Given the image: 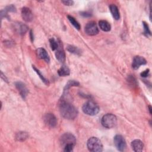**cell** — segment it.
<instances>
[{
	"mask_svg": "<svg viewBox=\"0 0 152 152\" xmlns=\"http://www.w3.org/2000/svg\"><path fill=\"white\" fill-rule=\"evenodd\" d=\"M59 107L61 115L66 119H74L77 116L78 110L77 108L64 98L61 100Z\"/></svg>",
	"mask_w": 152,
	"mask_h": 152,
	"instance_id": "6da1fadb",
	"label": "cell"
},
{
	"mask_svg": "<svg viewBox=\"0 0 152 152\" xmlns=\"http://www.w3.org/2000/svg\"><path fill=\"white\" fill-rule=\"evenodd\" d=\"M82 110L83 112L87 115L94 116L99 112L100 108L96 103L92 100H89L84 104Z\"/></svg>",
	"mask_w": 152,
	"mask_h": 152,
	"instance_id": "7a4b0ae2",
	"label": "cell"
},
{
	"mask_svg": "<svg viewBox=\"0 0 152 152\" xmlns=\"http://www.w3.org/2000/svg\"><path fill=\"white\" fill-rule=\"evenodd\" d=\"M87 146L89 151L100 152L103 150V145L101 141L97 137H91L87 142Z\"/></svg>",
	"mask_w": 152,
	"mask_h": 152,
	"instance_id": "3957f363",
	"label": "cell"
},
{
	"mask_svg": "<svg viewBox=\"0 0 152 152\" xmlns=\"http://www.w3.org/2000/svg\"><path fill=\"white\" fill-rule=\"evenodd\" d=\"M102 125L106 128H112L116 126L117 124V118L116 116L112 113L104 115L101 121Z\"/></svg>",
	"mask_w": 152,
	"mask_h": 152,
	"instance_id": "277c9868",
	"label": "cell"
},
{
	"mask_svg": "<svg viewBox=\"0 0 152 152\" xmlns=\"http://www.w3.org/2000/svg\"><path fill=\"white\" fill-rule=\"evenodd\" d=\"M60 142L63 147L67 145H73L75 146L76 144V138L71 133L66 132L61 137Z\"/></svg>",
	"mask_w": 152,
	"mask_h": 152,
	"instance_id": "5b68a950",
	"label": "cell"
},
{
	"mask_svg": "<svg viewBox=\"0 0 152 152\" xmlns=\"http://www.w3.org/2000/svg\"><path fill=\"white\" fill-rule=\"evenodd\" d=\"M114 144L119 151H124L126 147V143L125 138L121 135H116L113 138Z\"/></svg>",
	"mask_w": 152,
	"mask_h": 152,
	"instance_id": "8992f818",
	"label": "cell"
},
{
	"mask_svg": "<svg viewBox=\"0 0 152 152\" xmlns=\"http://www.w3.org/2000/svg\"><path fill=\"white\" fill-rule=\"evenodd\" d=\"M85 32L89 36H94L99 33V28L94 21H90L87 23L84 28Z\"/></svg>",
	"mask_w": 152,
	"mask_h": 152,
	"instance_id": "52a82bcc",
	"label": "cell"
},
{
	"mask_svg": "<svg viewBox=\"0 0 152 152\" xmlns=\"http://www.w3.org/2000/svg\"><path fill=\"white\" fill-rule=\"evenodd\" d=\"M45 124L50 128H55L57 125V118L53 113H46L43 116Z\"/></svg>",
	"mask_w": 152,
	"mask_h": 152,
	"instance_id": "ba28073f",
	"label": "cell"
},
{
	"mask_svg": "<svg viewBox=\"0 0 152 152\" xmlns=\"http://www.w3.org/2000/svg\"><path fill=\"white\" fill-rule=\"evenodd\" d=\"M15 87L23 99H25L28 93V90L24 83L21 81H17L15 83Z\"/></svg>",
	"mask_w": 152,
	"mask_h": 152,
	"instance_id": "9c48e42d",
	"label": "cell"
},
{
	"mask_svg": "<svg viewBox=\"0 0 152 152\" xmlns=\"http://www.w3.org/2000/svg\"><path fill=\"white\" fill-rule=\"evenodd\" d=\"M146 64L147 61L144 58L141 56H135L132 61V67L134 69H138L140 66L145 65Z\"/></svg>",
	"mask_w": 152,
	"mask_h": 152,
	"instance_id": "30bf717a",
	"label": "cell"
},
{
	"mask_svg": "<svg viewBox=\"0 0 152 152\" xmlns=\"http://www.w3.org/2000/svg\"><path fill=\"white\" fill-rule=\"evenodd\" d=\"M13 26L14 30L20 35L24 34L28 30V26L26 24L21 22L15 23H14Z\"/></svg>",
	"mask_w": 152,
	"mask_h": 152,
	"instance_id": "8fae6325",
	"label": "cell"
},
{
	"mask_svg": "<svg viewBox=\"0 0 152 152\" xmlns=\"http://www.w3.org/2000/svg\"><path fill=\"white\" fill-rule=\"evenodd\" d=\"M21 17L26 22H30L33 19V14L31 10L27 7H23L21 9Z\"/></svg>",
	"mask_w": 152,
	"mask_h": 152,
	"instance_id": "7c38bea8",
	"label": "cell"
},
{
	"mask_svg": "<svg viewBox=\"0 0 152 152\" xmlns=\"http://www.w3.org/2000/svg\"><path fill=\"white\" fill-rule=\"evenodd\" d=\"M55 57H56V59L60 62H64L65 61V59H66L65 53V51L64 50L62 47L61 46V42H59V46L55 52Z\"/></svg>",
	"mask_w": 152,
	"mask_h": 152,
	"instance_id": "4fadbf2b",
	"label": "cell"
},
{
	"mask_svg": "<svg viewBox=\"0 0 152 152\" xmlns=\"http://www.w3.org/2000/svg\"><path fill=\"white\" fill-rule=\"evenodd\" d=\"M36 54L39 58L43 59L46 62H49L50 58L47 51L43 48H39L36 50Z\"/></svg>",
	"mask_w": 152,
	"mask_h": 152,
	"instance_id": "5bb4252c",
	"label": "cell"
},
{
	"mask_svg": "<svg viewBox=\"0 0 152 152\" xmlns=\"http://www.w3.org/2000/svg\"><path fill=\"white\" fill-rule=\"evenodd\" d=\"M131 147L134 151H141L144 147L142 142L140 140H135L131 142Z\"/></svg>",
	"mask_w": 152,
	"mask_h": 152,
	"instance_id": "9a60e30c",
	"label": "cell"
},
{
	"mask_svg": "<svg viewBox=\"0 0 152 152\" xmlns=\"http://www.w3.org/2000/svg\"><path fill=\"white\" fill-rule=\"evenodd\" d=\"M109 8L113 18L116 20H118L120 18V13L118 7L115 4H110Z\"/></svg>",
	"mask_w": 152,
	"mask_h": 152,
	"instance_id": "2e32d148",
	"label": "cell"
},
{
	"mask_svg": "<svg viewBox=\"0 0 152 152\" xmlns=\"http://www.w3.org/2000/svg\"><path fill=\"white\" fill-rule=\"evenodd\" d=\"M99 26L100 29L104 31H109L111 29V26L109 23L106 20H100L99 21Z\"/></svg>",
	"mask_w": 152,
	"mask_h": 152,
	"instance_id": "e0dca14e",
	"label": "cell"
},
{
	"mask_svg": "<svg viewBox=\"0 0 152 152\" xmlns=\"http://www.w3.org/2000/svg\"><path fill=\"white\" fill-rule=\"evenodd\" d=\"M58 74L61 77H65V76H67V75H69L70 70H69V68L66 65H63L58 69Z\"/></svg>",
	"mask_w": 152,
	"mask_h": 152,
	"instance_id": "ac0fdd59",
	"label": "cell"
},
{
	"mask_svg": "<svg viewBox=\"0 0 152 152\" xmlns=\"http://www.w3.org/2000/svg\"><path fill=\"white\" fill-rule=\"evenodd\" d=\"M28 137V134L27 132L24 131H20L16 134L15 139L18 141H24Z\"/></svg>",
	"mask_w": 152,
	"mask_h": 152,
	"instance_id": "d6986e66",
	"label": "cell"
},
{
	"mask_svg": "<svg viewBox=\"0 0 152 152\" xmlns=\"http://www.w3.org/2000/svg\"><path fill=\"white\" fill-rule=\"evenodd\" d=\"M80 83L75 80H69L68 81V83L66 84L64 89V92H68V90L72 87H75V86H79Z\"/></svg>",
	"mask_w": 152,
	"mask_h": 152,
	"instance_id": "ffe728a7",
	"label": "cell"
},
{
	"mask_svg": "<svg viewBox=\"0 0 152 152\" xmlns=\"http://www.w3.org/2000/svg\"><path fill=\"white\" fill-rule=\"evenodd\" d=\"M66 49H67V50L70 53L77 55H80L81 53V50L78 48L74 46L73 45H68Z\"/></svg>",
	"mask_w": 152,
	"mask_h": 152,
	"instance_id": "44dd1931",
	"label": "cell"
},
{
	"mask_svg": "<svg viewBox=\"0 0 152 152\" xmlns=\"http://www.w3.org/2000/svg\"><path fill=\"white\" fill-rule=\"evenodd\" d=\"M67 18L69 20V21L70 22V23L76 28L78 30H79L81 28V26H80V24H79V23L71 15H68L67 16Z\"/></svg>",
	"mask_w": 152,
	"mask_h": 152,
	"instance_id": "7402d4cb",
	"label": "cell"
},
{
	"mask_svg": "<svg viewBox=\"0 0 152 152\" xmlns=\"http://www.w3.org/2000/svg\"><path fill=\"white\" fill-rule=\"evenodd\" d=\"M32 68H33V69L34 70V71L37 73V74L38 75V76H39V77H40V78L42 80V81L45 84L48 85L49 83L48 80H47V79L42 74V73L40 72V71H39V69H38L37 68H36V66H34V65L32 66Z\"/></svg>",
	"mask_w": 152,
	"mask_h": 152,
	"instance_id": "603a6c76",
	"label": "cell"
},
{
	"mask_svg": "<svg viewBox=\"0 0 152 152\" xmlns=\"http://www.w3.org/2000/svg\"><path fill=\"white\" fill-rule=\"evenodd\" d=\"M49 43H50V48L52 50H56L59 45V42L56 41L53 37H52L49 39Z\"/></svg>",
	"mask_w": 152,
	"mask_h": 152,
	"instance_id": "cb8c5ba5",
	"label": "cell"
},
{
	"mask_svg": "<svg viewBox=\"0 0 152 152\" xmlns=\"http://www.w3.org/2000/svg\"><path fill=\"white\" fill-rule=\"evenodd\" d=\"M142 26L144 27V33L143 34L146 36H150L151 35V31L149 28V26L145 21H142Z\"/></svg>",
	"mask_w": 152,
	"mask_h": 152,
	"instance_id": "d4e9b609",
	"label": "cell"
},
{
	"mask_svg": "<svg viewBox=\"0 0 152 152\" xmlns=\"http://www.w3.org/2000/svg\"><path fill=\"white\" fill-rule=\"evenodd\" d=\"M128 82L132 86H137V81L135 78L132 76H129L128 77Z\"/></svg>",
	"mask_w": 152,
	"mask_h": 152,
	"instance_id": "484cf974",
	"label": "cell"
},
{
	"mask_svg": "<svg viewBox=\"0 0 152 152\" xmlns=\"http://www.w3.org/2000/svg\"><path fill=\"white\" fill-rule=\"evenodd\" d=\"M74 145H67L64 147V151H67V152H70L73 150Z\"/></svg>",
	"mask_w": 152,
	"mask_h": 152,
	"instance_id": "4316f807",
	"label": "cell"
},
{
	"mask_svg": "<svg viewBox=\"0 0 152 152\" xmlns=\"http://www.w3.org/2000/svg\"><path fill=\"white\" fill-rule=\"evenodd\" d=\"M62 3H63L66 6H71L74 4V2L73 1H71V0H63L61 1Z\"/></svg>",
	"mask_w": 152,
	"mask_h": 152,
	"instance_id": "83f0119b",
	"label": "cell"
},
{
	"mask_svg": "<svg viewBox=\"0 0 152 152\" xmlns=\"http://www.w3.org/2000/svg\"><path fill=\"white\" fill-rule=\"evenodd\" d=\"M150 75V69H147L145 71H142V72H141L140 75L142 77H147L148 75Z\"/></svg>",
	"mask_w": 152,
	"mask_h": 152,
	"instance_id": "f1b7e54d",
	"label": "cell"
},
{
	"mask_svg": "<svg viewBox=\"0 0 152 152\" xmlns=\"http://www.w3.org/2000/svg\"><path fill=\"white\" fill-rule=\"evenodd\" d=\"M80 15L84 17H89L91 16V14L88 11H83L80 12Z\"/></svg>",
	"mask_w": 152,
	"mask_h": 152,
	"instance_id": "f546056e",
	"label": "cell"
},
{
	"mask_svg": "<svg viewBox=\"0 0 152 152\" xmlns=\"http://www.w3.org/2000/svg\"><path fill=\"white\" fill-rule=\"evenodd\" d=\"M30 37L31 41V42H33L34 36H33V32H32L31 30H30Z\"/></svg>",
	"mask_w": 152,
	"mask_h": 152,
	"instance_id": "4dcf8cb0",
	"label": "cell"
},
{
	"mask_svg": "<svg viewBox=\"0 0 152 152\" xmlns=\"http://www.w3.org/2000/svg\"><path fill=\"white\" fill-rule=\"evenodd\" d=\"M1 78H3V79H4V80L5 81H6V82H7V81H8L7 78H6L5 75H4V74L2 73V72H1Z\"/></svg>",
	"mask_w": 152,
	"mask_h": 152,
	"instance_id": "1f68e13d",
	"label": "cell"
},
{
	"mask_svg": "<svg viewBox=\"0 0 152 152\" xmlns=\"http://www.w3.org/2000/svg\"><path fill=\"white\" fill-rule=\"evenodd\" d=\"M148 110H149V112H150V113L151 114V106L150 105L148 106Z\"/></svg>",
	"mask_w": 152,
	"mask_h": 152,
	"instance_id": "d6a6232c",
	"label": "cell"
}]
</instances>
